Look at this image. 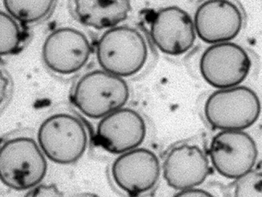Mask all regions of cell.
<instances>
[{
	"label": "cell",
	"mask_w": 262,
	"mask_h": 197,
	"mask_svg": "<svg viewBox=\"0 0 262 197\" xmlns=\"http://www.w3.org/2000/svg\"><path fill=\"white\" fill-rule=\"evenodd\" d=\"M148 50L137 30L118 27L105 32L97 45V57L104 70L119 77L135 75L144 67Z\"/></svg>",
	"instance_id": "cell-1"
},
{
	"label": "cell",
	"mask_w": 262,
	"mask_h": 197,
	"mask_svg": "<svg viewBox=\"0 0 262 197\" xmlns=\"http://www.w3.org/2000/svg\"><path fill=\"white\" fill-rule=\"evenodd\" d=\"M261 112L259 98L251 89L237 86L213 92L205 113L208 123L222 131H242L253 125Z\"/></svg>",
	"instance_id": "cell-2"
},
{
	"label": "cell",
	"mask_w": 262,
	"mask_h": 197,
	"mask_svg": "<svg viewBox=\"0 0 262 197\" xmlns=\"http://www.w3.org/2000/svg\"><path fill=\"white\" fill-rule=\"evenodd\" d=\"M129 96L128 85L122 77L105 71H95L78 81L72 99L83 114L99 119L121 109Z\"/></svg>",
	"instance_id": "cell-3"
},
{
	"label": "cell",
	"mask_w": 262,
	"mask_h": 197,
	"mask_svg": "<svg viewBox=\"0 0 262 197\" xmlns=\"http://www.w3.org/2000/svg\"><path fill=\"white\" fill-rule=\"evenodd\" d=\"M47 164L32 138L17 137L6 142L0 150V179L6 186L25 190L44 179Z\"/></svg>",
	"instance_id": "cell-4"
},
{
	"label": "cell",
	"mask_w": 262,
	"mask_h": 197,
	"mask_svg": "<svg viewBox=\"0 0 262 197\" xmlns=\"http://www.w3.org/2000/svg\"><path fill=\"white\" fill-rule=\"evenodd\" d=\"M38 141L45 155L58 164L74 163L84 154L88 135L84 126L75 117L58 114L41 125Z\"/></svg>",
	"instance_id": "cell-5"
},
{
	"label": "cell",
	"mask_w": 262,
	"mask_h": 197,
	"mask_svg": "<svg viewBox=\"0 0 262 197\" xmlns=\"http://www.w3.org/2000/svg\"><path fill=\"white\" fill-rule=\"evenodd\" d=\"M251 67V58L245 49L230 42L210 46L202 54L200 62L202 77L209 84L221 90L241 84Z\"/></svg>",
	"instance_id": "cell-6"
},
{
	"label": "cell",
	"mask_w": 262,
	"mask_h": 197,
	"mask_svg": "<svg viewBox=\"0 0 262 197\" xmlns=\"http://www.w3.org/2000/svg\"><path fill=\"white\" fill-rule=\"evenodd\" d=\"M257 155L253 138L243 131H222L213 137L210 147L214 167L231 179H239L252 171Z\"/></svg>",
	"instance_id": "cell-7"
},
{
	"label": "cell",
	"mask_w": 262,
	"mask_h": 197,
	"mask_svg": "<svg viewBox=\"0 0 262 197\" xmlns=\"http://www.w3.org/2000/svg\"><path fill=\"white\" fill-rule=\"evenodd\" d=\"M91 53L90 43L80 31L63 28L52 32L44 42L43 60L53 72L74 73L87 63Z\"/></svg>",
	"instance_id": "cell-8"
},
{
	"label": "cell",
	"mask_w": 262,
	"mask_h": 197,
	"mask_svg": "<svg viewBox=\"0 0 262 197\" xmlns=\"http://www.w3.org/2000/svg\"><path fill=\"white\" fill-rule=\"evenodd\" d=\"M160 174L157 156L151 150L135 149L118 158L112 167V176L117 186L130 196L150 190Z\"/></svg>",
	"instance_id": "cell-9"
},
{
	"label": "cell",
	"mask_w": 262,
	"mask_h": 197,
	"mask_svg": "<svg viewBox=\"0 0 262 197\" xmlns=\"http://www.w3.org/2000/svg\"><path fill=\"white\" fill-rule=\"evenodd\" d=\"M146 134V126L141 116L133 110L121 108L100 121L96 142L106 151L124 154L140 145Z\"/></svg>",
	"instance_id": "cell-10"
},
{
	"label": "cell",
	"mask_w": 262,
	"mask_h": 197,
	"mask_svg": "<svg viewBox=\"0 0 262 197\" xmlns=\"http://www.w3.org/2000/svg\"><path fill=\"white\" fill-rule=\"evenodd\" d=\"M152 40L163 53L180 55L192 48L195 39L194 23L183 9L169 7L159 10L151 22Z\"/></svg>",
	"instance_id": "cell-11"
},
{
	"label": "cell",
	"mask_w": 262,
	"mask_h": 197,
	"mask_svg": "<svg viewBox=\"0 0 262 197\" xmlns=\"http://www.w3.org/2000/svg\"><path fill=\"white\" fill-rule=\"evenodd\" d=\"M243 25L241 11L231 2L211 0L201 4L196 11V32L202 40L208 43L233 40L240 33Z\"/></svg>",
	"instance_id": "cell-12"
},
{
	"label": "cell",
	"mask_w": 262,
	"mask_h": 197,
	"mask_svg": "<svg viewBox=\"0 0 262 197\" xmlns=\"http://www.w3.org/2000/svg\"><path fill=\"white\" fill-rule=\"evenodd\" d=\"M207 158L195 145H183L171 150L164 161L163 173L169 186L181 191L193 189L209 173Z\"/></svg>",
	"instance_id": "cell-13"
},
{
	"label": "cell",
	"mask_w": 262,
	"mask_h": 197,
	"mask_svg": "<svg viewBox=\"0 0 262 197\" xmlns=\"http://www.w3.org/2000/svg\"><path fill=\"white\" fill-rule=\"evenodd\" d=\"M75 4L81 21L97 29L115 28L127 18L131 9L130 2L124 0H82Z\"/></svg>",
	"instance_id": "cell-14"
},
{
	"label": "cell",
	"mask_w": 262,
	"mask_h": 197,
	"mask_svg": "<svg viewBox=\"0 0 262 197\" xmlns=\"http://www.w3.org/2000/svg\"><path fill=\"white\" fill-rule=\"evenodd\" d=\"M9 13L16 19L25 23L38 21L50 12L53 1H4Z\"/></svg>",
	"instance_id": "cell-15"
},
{
	"label": "cell",
	"mask_w": 262,
	"mask_h": 197,
	"mask_svg": "<svg viewBox=\"0 0 262 197\" xmlns=\"http://www.w3.org/2000/svg\"><path fill=\"white\" fill-rule=\"evenodd\" d=\"M1 41L0 52L6 55L16 52L21 41V34L18 25L14 19L7 14L1 12Z\"/></svg>",
	"instance_id": "cell-16"
},
{
	"label": "cell",
	"mask_w": 262,
	"mask_h": 197,
	"mask_svg": "<svg viewBox=\"0 0 262 197\" xmlns=\"http://www.w3.org/2000/svg\"><path fill=\"white\" fill-rule=\"evenodd\" d=\"M235 197H262V172L251 171L239 179Z\"/></svg>",
	"instance_id": "cell-17"
},
{
	"label": "cell",
	"mask_w": 262,
	"mask_h": 197,
	"mask_svg": "<svg viewBox=\"0 0 262 197\" xmlns=\"http://www.w3.org/2000/svg\"><path fill=\"white\" fill-rule=\"evenodd\" d=\"M25 197H62L55 185H41L30 191Z\"/></svg>",
	"instance_id": "cell-18"
},
{
	"label": "cell",
	"mask_w": 262,
	"mask_h": 197,
	"mask_svg": "<svg viewBox=\"0 0 262 197\" xmlns=\"http://www.w3.org/2000/svg\"><path fill=\"white\" fill-rule=\"evenodd\" d=\"M174 197H214L206 191L198 189H190L183 190L178 193Z\"/></svg>",
	"instance_id": "cell-19"
}]
</instances>
